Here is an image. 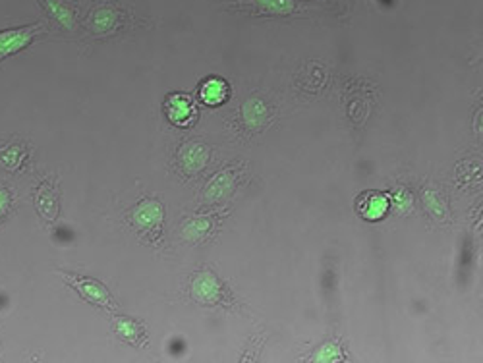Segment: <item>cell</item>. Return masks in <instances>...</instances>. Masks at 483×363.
I'll use <instances>...</instances> for the list:
<instances>
[{"label": "cell", "instance_id": "obj_18", "mask_svg": "<svg viewBox=\"0 0 483 363\" xmlns=\"http://www.w3.org/2000/svg\"><path fill=\"white\" fill-rule=\"evenodd\" d=\"M391 197V207H394L398 212H406L412 209V203H414V199H412V195H410V192H406V190H396V192L393 193V195H389Z\"/></svg>", "mask_w": 483, "mask_h": 363}, {"label": "cell", "instance_id": "obj_14", "mask_svg": "<svg viewBox=\"0 0 483 363\" xmlns=\"http://www.w3.org/2000/svg\"><path fill=\"white\" fill-rule=\"evenodd\" d=\"M118 12L112 8H99L95 14L91 16V29L95 33H109L116 28Z\"/></svg>", "mask_w": 483, "mask_h": 363}, {"label": "cell", "instance_id": "obj_7", "mask_svg": "<svg viewBox=\"0 0 483 363\" xmlns=\"http://www.w3.org/2000/svg\"><path fill=\"white\" fill-rule=\"evenodd\" d=\"M197 99L205 107H221L230 99V85L221 76L205 77L197 87Z\"/></svg>", "mask_w": 483, "mask_h": 363}, {"label": "cell", "instance_id": "obj_6", "mask_svg": "<svg viewBox=\"0 0 483 363\" xmlns=\"http://www.w3.org/2000/svg\"><path fill=\"white\" fill-rule=\"evenodd\" d=\"M192 296L200 303L213 305L222 298L221 282L211 271H200L192 278Z\"/></svg>", "mask_w": 483, "mask_h": 363}, {"label": "cell", "instance_id": "obj_2", "mask_svg": "<svg viewBox=\"0 0 483 363\" xmlns=\"http://www.w3.org/2000/svg\"><path fill=\"white\" fill-rule=\"evenodd\" d=\"M163 110H165L168 122L178 128H188L197 120V107L193 103L192 97L186 93H170L165 99Z\"/></svg>", "mask_w": 483, "mask_h": 363}, {"label": "cell", "instance_id": "obj_4", "mask_svg": "<svg viewBox=\"0 0 483 363\" xmlns=\"http://www.w3.org/2000/svg\"><path fill=\"white\" fill-rule=\"evenodd\" d=\"M389 211H391V197L383 192L369 190L356 199V212L362 219L369 220V222L383 220Z\"/></svg>", "mask_w": 483, "mask_h": 363}, {"label": "cell", "instance_id": "obj_10", "mask_svg": "<svg viewBox=\"0 0 483 363\" xmlns=\"http://www.w3.org/2000/svg\"><path fill=\"white\" fill-rule=\"evenodd\" d=\"M242 114H244V122L248 124L249 128H256V130L263 128L269 120V109L261 99H248L244 109H242Z\"/></svg>", "mask_w": 483, "mask_h": 363}, {"label": "cell", "instance_id": "obj_8", "mask_svg": "<svg viewBox=\"0 0 483 363\" xmlns=\"http://www.w3.org/2000/svg\"><path fill=\"white\" fill-rule=\"evenodd\" d=\"M178 161L184 170L190 172V174H197L207 165L209 149L200 141H190L180 149Z\"/></svg>", "mask_w": 483, "mask_h": 363}, {"label": "cell", "instance_id": "obj_1", "mask_svg": "<svg viewBox=\"0 0 483 363\" xmlns=\"http://www.w3.org/2000/svg\"><path fill=\"white\" fill-rule=\"evenodd\" d=\"M66 278L70 286L76 290L77 294L82 296L85 302L93 303L97 308H103L107 311H114L116 305L112 302L111 292L104 288L103 282L95 281L91 276H82V274H72V273H60Z\"/></svg>", "mask_w": 483, "mask_h": 363}, {"label": "cell", "instance_id": "obj_17", "mask_svg": "<svg viewBox=\"0 0 483 363\" xmlns=\"http://www.w3.org/2000/svg\"><path fill=\"white\" fill-rule=\"evenodd\" d=\"M256 4L263 12H269L275 16L292 14L296 10L294 0H256Z\"/></svg>", "mask_w": 483, "mask_h": 363}, {"label": "cell", "instance_id": "obj_15", "mask_svg": "<svg viewBox=\"0 0 483 363\" xmlns=\"http://www.w3.org/2000/svg\"><path fill=\"white\" fill-rule=\"evenodd\" d=\"M35 205H37V211L41 212L45 219H53V217H55L56 197L53 195V190H50L47 184L43 185L41 190L37 192V197H35Z\"/></svg>", "mask_w": 483, "mask_h": 363}, {"label": "cell", "instance_id": "obj_5", "mask_svg": "<svg viewBox=\"0 0 483 363\" xmlns=\"http://www.w3.org/2000/svg\"><path fill=\"white\" fill-rule=\"evenodd\" d=\"M165 220V209L159 201L155 199H145L139 201L134 212H131V222L141 230V232H155L163 227Z\"/></svg>", "mask_w": 483, "mask_h": 363}, {"label": "cell", "instance_id": "obj_3", "mask_svg": "<svg viewBox=\"0 0 483 363\" xmlns=\"http://www.w3.org/2000/svg\"><path fill=\"white\" fill-rule=\"evenodd\" d=\"M45 31L41 23H35V26H23V28H12L0 31V60L6 58V56H12L16 53H20L26 47H29L33 43L35 37Z\"/></svg>", "mask_w": 483, "mask_h": 363}, {"label": "cell", "instance_id": "obj_12", "mask_svg": "<svg viewBox=\"0 0 483 363\" xmlns=\"http://www.w3.org/2000/svg\"><path fill=\"white\" fill-rule=\"evenodd\" d=\"M28 158V151L23 145L8 143L4 147H0V165L8 168V170H18Z\"/></svg>", "mask_w": 483, "mask_h": 363}, {"label": "cell", "instance_id": "obj_19", "mask_svg": "<svg viewBox=\"0 0 483 363\" xmlns=\"http://www.w3.org/2000/svg\"><path fill=\"white\" fill-rule=\"evenodd\" d=\"M313 357H315V362H338V359H342V354L337 344L329 342L321 346V350Z\"/></svg>", "mask_w": 483, "mask_h": 363}, {"label": "cell", "instance_id": "obj_13", "mask_svg": "<svg viewBox=\"0 0 483 363\" xmlns=\"http://www.w3.org/2000/svg\"><path fill=\"white\" fill-rule=\"evenodd\" d=\"M114 332L124 342L130 344H139L141 342V336H143V329L134 319H128V317H116V321H114Z\"/></svg>", "mask_w": 483, "mask_h": 363}, {"label": "cell", "instance_id": "obj_9", "mask_svg": "<svg viewBox=\"0 0 483 363\" xmlns=\"http://www.w3.org/2000/svg\"><path fill=\"white\" fill-rule=\"evenodd\" d=\"M48 16L58 21L63 28L72 29L76 26V8L68 4L66 0H39Z\"/></svg>", "mask_w": 483, "mask_h": 363}, {"label": "cell", "instance_id": "obj_21", "mask_svg": "<svg viewBox=\"0 0 483 363\" xmlns=\"http://www.w3.org/2000/svg\"><path fill=\"white\" fill-rule=\"evenodd\" d=\"M10 207H12V195L6 188H0V220L6 217Z\"/></svg>", "mask_w": 483, "mask_h": 363}, {"label": "cell", "instance_id": "obj_11", "mask_svg": "<svg viewBox=\"0 0 483 363\" xmlns=\"http://www.w3.org/2000/svg\"><path fill=\"white\" fill-rule=\"evenodd\" d=\"M234 185V176H232V170H224L221 174H217L209 185L205 188V199L215 203V201H221L222 197H227L230 190Z\"/></svg>", "mask_w": 483, "mask_h": 363}, {"label": "cell", "instance_id": "obj_16", "mask_svg": "<svg viewBox=\"0 0 483 363\" xmlns=\"http://www.w3.org/2000/svg\"><path fill=\"white\" fill-rule=\"evenodd\" d=\"M209 228H211V220L209 219L188 220L184 228H182V238L188 242H197L209 232Z\"/></svg>", "mask_w": 483, "mask_h": 363}, {"label": "cell", "instance_id": "obj_20", "mask_svg": "<svg viewBox=\"0 0 483 363\" xmlns=\"http://www.w3.org/2000/svg\"><path fill=\"white\" fill-rule=\"evenodd\" d=\"M425 205L429 207V211L433 212L435 217H443L445 215V207H443V203L433 192H425Z\"/></svg>", "mask_w": 483, "mask_h": 363}]
</instances>
